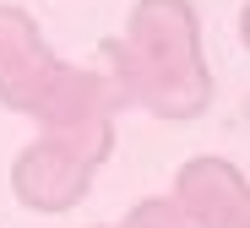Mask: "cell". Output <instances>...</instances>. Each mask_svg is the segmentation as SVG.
Segmentation results:
<instances>
[{
  "label": "cell",
  "instance_id": "1",
  "mask_svg": "<svg viewBox=\"0 0 250 228\" xmlns=\"http://www.w3.org/2000/svg\"><path fill=\"white\" fill-rule=\"evenodd\" d=\"M98 55L120 71L131 109H147L152 120L185 125L212 104V65L190 0H136L125 33L109 38Z\"/></svg>",
  "mask_w": 250,
  "mask_h": 228
},
{
  "label": "cell",
  "instance_id": "2",
  "mask_svg": "<svg viewBox=\"0 0 250 228\" xmlns=\"http://www.w3.org/2000/svg\"><path fill=\"white\" fill-rule=\"evenodd\" d=\"M98 168L82 163L71 147H60L55 136H33V142L17 152L11 163V196L27 207V212H44V217H60V212H76L87 201Z\"/></svg>",
  "mask_w": 250,
  "mask_h": 228
},
{
  "label": "cell",
  "instance_id": "3",
  "mask_svg": "<svg viewBox=\"0 0 250 228\" xmlns=\"http://www.w3.org/2000/svg\"><path fill=\"white\" fill-rule=\"evenodd\" d=\"M120 109H131L125 82H120V71L98 55L93 65L60 60L27 120H33L38 130H60V125H82V120H120Z\"/></svg>",
  "mask_w": 250,
  "mask_h": 228
},
{
  "label": "cell",
  "instance_id": "4",
  "mask_svg": "<svg viewBox=\"0 0 250 228\" xmlns=\"http://www.w3.org/2000/svg\"><path fill=\"white\" fill-rule=\"evenodd\" d=\"M190 228H250V179L229 158H185L169 190Z\"/></svg>",
  "mask_w": 250,
  "mask_h": 228
},
{
  "label": "cell",
  "instance_id": "5",
  "mask_svg": "<svg viewBox=\"0 0 250 228\" xmlns=\"http://www.w3.org/2000/svg\"><path fill=\"white\" fill-rule=\"evenodd\" d=\"M55 65H60V55L49 49L38 17L22 11V6H0V109L33 114Z\"/></svg>",
  "mask_w": 250,
  "mask_h": 228
},
{
  "label": "cell",
  "instance_id": "6",
  "mask_svg": "<svg viewBox=\"0 0 250 228\" xmlns=\"http://www.w3.org/2000/svg\"><path fill=\"white\" fill-rule=\"evenodd\" d=\"M125 223H131V228H190L174 196H147V201H136L131 212H125Z\"/></svg>",
  "mask_w": 250,
  "mask_h": 228
},
{
  "label": "cell",
  "instance_id": "7",
  "mask_svg": "<svg viewBox=\"0 0 250 228\" xmlns=\"http://www.w3.org/2000/svg\"><path fill=\"white\" fill-rule=\"evenodd\" d=\"M239 38H245V49H250V6L239 11Z\"/></svg>",
  "mask_w": 250,
  "mask_h": 228
},
{
  "label": "cell",
  "instance_id": "8",
  "mask_svg": "<svg viewBox=\"0 0 250 228\" xmlns=\"http://www.w3.org/2000/svg\"><path fill=\"white\" fill-rule=\"evenodd\" d=\"M93 228H131V223H125V217H120V223H93Z\"/></svg>",
  "mask_w": 250,
  "mask_h": 228
},
{
  "label": "cell",
  "instance_id": "9",
  "mask_svg": "<svg viewBox=\"0 0 250 228\" xmlns=\"http://www.w3.org/2000/svg\"><path fill=\"white\" fill-rule=\"evenodd\" d=\"M245 120H250V98H245Z\"/></svg>",
  "mask_w": 250,
  "mask_h": 228
}]
</instances>
